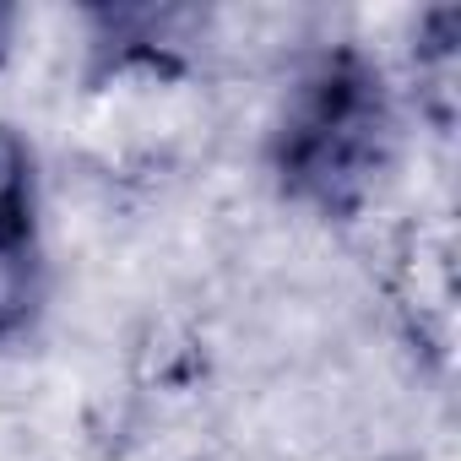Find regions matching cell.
<instances>
[{
	"mask_svg": "<svg viewBox=\"0 0 461 461\" xmlns=\"http://www.w3.org/2000/svg\"><path fill=\"white\" fill-rule=\"evenodd\" d=\"M402 147V109L385 66L364 44L315 50L272 120L267 168L283 201L326 222L369 212Z\"/></svg>",
	"mask_w": 461,
	"mask_h": 461,
	"instance_id": "cell-1",
	"label": "cell"
},
{
	"mask_svg": "<svg viewBox=\"0 0 461 461\" xmlns=\"http://www.w3.org/2000/svg\"><path fill=\"white\" fill-rule=\"evenodd\" d=\"M50 304V234L44 174L33 141L0 120V348L33 337Z\"/></svg>",
	"mask_w": 461,
	"mask_h": 461,
	"instance_id": "cell-2",
	"label": "cell"
},
{
	"mask_svg": "<svg viewBox=\"0 0 461 461\" xmlns=\"http://www.w3.org/2000/svg\"><path fill=\"white\" fill-rule=\"evenodd\" d=\"M456 12H429L418 23V93L434 98L429 114L434 125H450V98H456Z\"/></svg>",
	"mask_w": 461,
	"mask_h": 461,
	"instance_id": "cell-3",
	"label": "cell"
},
{
	"mask_svg": "<svg viewBox=\"0 0 461 461\" xmlns=\"http://www.w3.org/2000/svg\"><path fill=\"white\" fill-rule=\"evenodd\" d=\"M6 28H12V12H0V50H6Z\"/></svg>",
	"mask_w": 461,
	"mask_h": 461,
	"instance_id": "cell-4",
	"label": "cell"
}]
</instances>
